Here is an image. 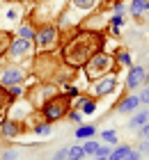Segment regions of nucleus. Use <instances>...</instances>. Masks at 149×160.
Returning <instances> with one entry per match:
<instances>
[{
  "instance_id": "nucleus-1",
  "label": "nucleus",
  "mask_w": 149,
  "mask_h": 160,
  "mask_svg": "<svg viewBox=\"0 0 149 160\" xmlns=\"http://www.w3.org/2000/svg\"><path fill=\"white\" fill-rule=\"evenodd\" d=\"M106 34L101 30H87V28H73V32L60 43V60L67 69H83L85 62L96 50H103Z\"/></svg>"
},
{
  "instance_id": "nucleus-2",
  "label": "nucleus",
  "mask_w": 149,
  "mask_h": 160,
  "mask_svg": "<svg viewBox=\"0 0 149 160\" xmlns=\"http://www.w3.org/2000/svg\"><path fill=\"white\" fill-rule=\"evenodd\" d=\"M117 69H119V67H117V60H115L113 53L96 50V53L85 62L83 73H85V78L89 80V82H94V80H99V78H103V76L113 73V71H117Z\"/></svg>"
},
{
  "instance_id": "nucleus-3",
  "label": "nucleus",
  "mask_w": 149,
  "mask_h": 160,
  "mask_svg": "<svg viewBox=\"0 0 149 160\" xmlns=\"http://www.w3.org/2000/svg\"><path fill=\"white\" fill-rule=\"evenodd\" d=\"M71 110V96H67V94H55V96L46 98L44 103L39 105V112H41V119L48 121V123H55L60 119H64L67 114H69Z\"/></svg>"
},
{
  "instance_id": "nucleus-4",
  "label": "nucleus",
  "mask_w": 149,
  "mask_h": 160,
  "mask_svg": "<svg viewBox=\"0 0 149 160\" xmlns=\"http://www.w3.org/2000/svg\"><path fill=\"white\" fill-rule=\"evenodd\" d=\"M57 43H60V25L57 23L37 25V34H35V50L37 53H55Z\"/></svg>"
},
{
  "instance_id": "nucleus-5",
  "label": "nucleus",
  "mask_w": 149,
  "mask_h": 160,
  "mask_svg": "<svg viewBox=\"0 0 149 160\" xmlns=\"http://www.w3.org/2000/svg\"><path fill=\"white\" fill-rule=\"evenodd\" d=\"M37 55L35 50V41H28V39H21L14 34V39L9 43V48H7L5 53V60L12 62V64H23L25 60H32V57Z\"/></svg>"
},
{
  "instance_id": "nucleus-6",
  "label": "nucleus",
  "mask_w": 149,
  "mask_h": 160,
  "mask_svg": "<svg viewBox=\"0 0 149 160\" xmlns=\"http://www.w3.org/2000/svg\"><path fill=\"white\" fill-rule=\"evenodd\" d=\"M28 73H30V71H28L25 67L7 62L5 67L0 69V85H3L5 89H7V87H12V85H25Z\"/></svg>"
},
{
  "instance_id": "nucleus-7",
  "label": "nucleus",
  "mask_w": 149,
  "mask_h": 160,
  "mask_svg": "<svg viewBox=\"0 0 149 160\" xmlns=\"http://www.w3.org/2000/svg\"><path fill=\"white\" fill-rule=\"evenodd\" d=\"M119 85V78H117V71H113V73L103 76L99 80H94L92 85H89V94H92L94 98H103V96H110Z\"/></svg>"
},
{
  "instance_id": "nucleus-8",
  "label": "nucleus",
  "mask_w": 149,
  "mask_h": 160,
  "mask_svg": "<svg viewBox=\"0 0 149 160\" xmlns=\"http://www.w3.org/2000/svg\"><path fill=\"white\" fill-rule=\"evenodd\" d=\"M147 71H149V69L140 67V64H131V67L126 69L124 87H126V89H138V87L147 85Z\"/></svg>"
},
{
  "instance_id": "nucleus-9",
  "label": "nucleus",
  "mask_w": 149,
  "mask_h": 160,
  "mask_svg": "<svg viewBox=\"0 0 149 160\" xmlns=\"http://www.w3.org/2000/svg\"><path fill=\"white\" fill-rule=\"evenodd\" d=\"M140 108H142L140 94H129V96H124V98L115 105V110H117V112H122V114H133L136 110H140Z\"/></svg>"
},
{
  "instance_id": "nucleus-10",
  "label": "nucleus",
  "mask_w": 149,
  "mask_h": 160,
  "mask_svg": "<svg viewBox=\"0 0 149 160\" xmlns=\"http://www.w3.org/2000/svg\"><path fill=\"white\" fill-rule=\"evenodd\" d=\"M35 34H37V25L32 23V21L23 18V21L19 23V28H16V37L28 39V41H35Z\"/></svg>"
},
{
  "instance_id": "nucleus-11",
  "label": "nucleus",
  "mask_w": 149,
  "mask_h": 160,
  "mask_svg": "<svg viewBox=\"0 0 149 160\" xmlns=\"http://www.w3.org/2000/svg\"><path fill=\"white\" fill-rule=\"evenodd\" d=\"M147 121H149V108H140V110L133 112V117L129 121V128L131 130H138V128H142Z\"/></svg>"
},
{
  "instance_id": "nucleus-12",
  "label": "nucleus",
  "mask_w": 149,
  "mask_h": 160,
  "mask_svg": "<svg viewBox=\"0 0 149 160\" xmlns=\"http://www.w3.org/2000/svg\"><path fill=\"white\" fill-rule=\"evenodd\" d=\"M145 12H149V0H129V14L133 18H140Z\"/></svg>"
},
{
  "instance_id": "nucleus-13",
  "label": "nucleus",
  "mask_w": 149,
  "mask_h": 160,
  "mask_svg": "<svg viewBox=\"0 0 149 160\" xmlns=\"http://www.w3.org/2000/svg\"><path fill=\"white\" fill-rule=\"evenodd\" d=\"M113 55H115L119 69H129L131 64H133V55H131V50H126V48H117Z\"/></svg>"
},
{
  "instance_id": "nucleus-14",
  "label": "nucleus",
  "mask_w": 149,
  "mask_h": 160,
  "mask_svg": "<svg viewBox=\"0 0 149 160\" xmlns=\"http://www.w3.org/2000/svg\"><path fill=\"white\" fill-rule=\"evenodd\" d=\"M96 135V126L94 123H80V126H76V130H73V137L76 140H89V137Z\"/></svg>"
},
{
  "instance_id": "nucleus-15",
  "label": "nucleus",
  "mask_w": 149,
  "mask_h": 160,
  "mask_svg": "<svg viewBox=\"0 0 149 160\" xmlns=\"http://www.w3.org/2000/svg\"><path fill=\"white\" fill-rule=\"evenodd\" d=\"M101 0H69V5L73 9H80V12H94L99 7Z\"/></svg>"
},
{
  "instance_id": "nucleus-16",
  "label": "nucleus",
  "mask_w": 149,
  "mask_h": 160,
  "mask_svg": "<svg viewBox=\"0 0 149 160\" xmlns=\"http://www.w3.org/2000/svg\"><path fill=\"white\" fill-rule=\"evenodd\" d=\"M133 151L131 144H115L113 147V153H110V160H124Z\"/></svg>"
},
{
  "instance_id": "nucleus-17",
  "label": "nucleus",
  "mask_w": 149,
  "mask_h": 160,
  "mask_svg": "<svg viewBox=\"0 0 149 160\" xmlns=\"http://www.w3.org/2000/svg\"><path fill=\"white\" fill-rule=\"evenodd\" d=\"M12 39H14L12 30H0V60H5V53H7V48H9Z\"/></svg>"
},
{
  "instance_id": "nucleus-18",
  "label": "nucleus",
  "mask_w": 149,
  "mask_h": 160,
  "mask_svg": "<svg viewBox=\"0 0 149 160\" xmlns=\"http://www.w3.org/2000/svg\"><path fill=\"white\" fill-rule=\"evenodd\" d=\"M83 158H87L83 151V144H71L67 149V160H83Z\"/></svg>"
},
{
  "instance_id": "nucleus-19",
  "label": "nucleus",
  "mask_w": 149,
  "mask_h": 160,
  "mask_svg": "<svg viewBox=\"0 0 149 160\" xmlns=\"http://www.w3.org/2000/svg\"><path fill=\"white\" fill-rule=\"evenodd\" d=\"M9 103H12V96H9V92L5 89L3 85H0V119L7 114V108H9Z\"/></svg>"
},
{
  "instance_id": "nucleus-20",
  "label": "nucleus",
  "mask_w": 149,
  "mask_h": 160,
  "mask_svg": "<svg viewBox=\"0 0 149 160\" xmlns=\"http://www.w3.org/2000/svg\"><path fill=\"white\" fill-rule=\"evenodd\" d=\"M99 147H101V142H96L94 137H89V140H85L83 142V151H85V156H96V151H99Z\"/></svg>"
},
{
  "instance_id": "nucleus-21",
  "label": "nucleus",
  "mask_w": 149,
  "mask_h": 160,
  "mask_svg": "<svg viewBox=\"0 0 149 160\" xmlns=\"http://www.w3.org/2000/svg\"><path fill=\"white\" fill-rule=\"evenodd\" d=\"M51 126H53V123H48V121L41 119V121L32 123V133H35V135H51V130H53Z\"/></svg>"
},
{
  "instance_id": "nucleus-22",
  "label": "nucleus",
  "mask_w": 149,
  "mask_h": 160,
  "mask_svg": "<svg viewBox=\"0 0 149 160\" xmlns=\"http://www.w3.org/2000/svg\"><path fill=\"white\" fill-rule=\"evenodd\" d=\"M96 108H99V103H96V98L89 94V98L85 101V105H83V110H80V112H83V114H94Z\"/></svg>"
},
{
  "instance_id": "nucleus-23",
  "label": "nucleus",
  "mask_w": 149,
  "mask_h": 160,
  "mask_svg": "<svg viewBox=\"0 0 149 160\" xmlns=\"http://www.w3.org/2000/svg\"><path fill=\"white\" fill-rule=\"evenodd\" d=\"M101 142H106V144H117V130H101Z\"/></svg>"
},
{
  "instance_id": "nucleus-24",
  "label": "nucleus",
  "mask_w": 149,
  "mask_h": 160,
  "mask_svg": "<svg viewBox=\"0 0 149 160\" xmlns=\"http://www.w3.org/2000/svg\"><path fill=\"white\" fill-rule=\"evenodd\" d=\"M62 92L67 94V96L76 98L78 94H80V87H78V85H73V82H62Z\"/></svg>"
},
{
  "instance_id": "nucleus-25",
  "label": "nucleus",
  "mask_w": 149,
  "mask_h": 160,
  "mask_svg": "<svg viewBox=\"0 0 149 160\" xmlns=\"http://www.w3.org/2000/svg\"><path fill=\"white\" fill-rule=\"evenodd\" d=\"M67 119H69L71 123H76V126H80V123H83V112H80V110H73V108H71L69 114H67Z\"/></svg>"
},
{
  "instance_id": "nucleus-26",
  "label": "nucleus",
  "mask_w": 149,
  "mask_h": 160,
  "mask_svg": "<svg viewBox=\"0 0 149 160\" xmlns=\"http://www.w3.org/2000/svg\"><path fill=\"white\" fill-rule=\"evenodd\" d=\"M19 158V151L16 149H5L0 151V160H16Z\"/></svg>"
},
{
  "instance_id": "nucleus-27",
  "label": "nucleus",
  "mask_w": 149,
  "mask_h": 160,
  "mask_svg": "<svg viewBox=\"0 0 149 160\" xmlns=\"http://www.w3.org/2000/svg\"><path fill=\"white\" fill-rule=\"evenodd\" d=\"M110 153H113V144H106V142H103L99 147V151H96V156H103V158H110Z\"/></svg>"
},
{
  "instance_id": "nucleus-28",
  "label": "nucleus",
  "mask_w": 149,
  "mask_h": 160,
  "mask_svg": "<svg viewBox=\"0 0 149 160\" xmlns=\"http://www.w3.org/2000/svg\"><path fill=\"white\" fill-rule=\"evenodd\" d=\"M113 14L115 16H124V2H115L113 5Z\"/></svg>"
},
{
  "instance_id": "nucleus-29",
  "label": "nucleus",
  "mask_w": 149,
  "mask_h": 160,
  "mask_svg": "<svg viewBox=\"0 0 149 160\" xmlns=\"http://www.w3.org/2000/svg\"><path fill=\"white\" fill-rule=\"evenodd\" d=\"M138 151H140L142 156L149 151V140H147V137H145V140H140V144H138Z\"/></svg>"
},
{
  "instance_id": "nucleus-30",
  "label": "nucleus",
  "mask_w": 149,
  "mask_h": 160,
  "mask_svg": "<svg viewBox=\"0 0 149 160\" xmlns=\"http://www.w3.org/2000/svg\"><path fill=\"white\" fill-rule=\"evenodd\" d=\"M67 149H69V147H62V149H60V151H57V153L51 158V160H67Z\"/></svg>"
},
{
  "instance_id": "nucleus-31",
  "label": "nucleus",
  "mask_w": 149,
  "mask_h": 160,
  "mask_svg": "<svg viewBox=\"0 0 149 160\" xmlns=\"http://www.w3.org/2000/svg\"><path fill=\"white\" fill-rule=\"evenodd\" d=\"M140 158H142V153H140V151H138V149H133V151H131V153H129V156H126L124 160H140Z\"/></svg>"
},
{
  "instance_id": "nucleus-32",
  "label": "nucleus",
  "mask_w": 149,
  "mask_h": 160,
  "mask_svg": "<svg viewBox=\"0 0 149 160\" xmlns=\"http://www.w3.org/2000/svg\"><path fill=\"white\" fill-rule=\"evenodd\" d=\"M140 101H142V105H149V89L145 87V92L140 94Z\"/></svg>"
},
{
  "instance_id": "nucleus-33",
  "label": "nucleus",
  "mask_w": 149,
  "mask_h": 160,
  "mask_svg": "<svg viewBox=\"0 0 149 160\" xmlns=\"http://www.w3.org/2000/svg\"><path fill=\"white\" fill-rule=\"evenodd\" d=\"M138 130H140V135H142V137H147V140H149V121L145 123L142 128H138Z\"/></svg>"
},
{
  "instance_id": "nucleus-34",
  "label": "nucleus",
  "mask_w": 149,
  "mask_h": 160,
  "mask_svg": "<svg viewBox=\"0 0 149 160\" xmlns=\"http://www.w3.org/2000/svg\"><path fill=\"white\" fill-rule=\"evenodd\" d=\"M12 2H19V5H25V2H37V0H12Z\"/></svg>"
},
{
  "instance_id": "nucleus-35",
  "label": "nucleus",
  "mask_w": 149,
  "mask_h": 160,
  "mask_svg": "<svg viewBox=\"0 0 149 160\" xmlns=\"http://www.w3.org/2000/svg\"><path fill=\"white\" fill-rule=\"evenodd\" d=\"M92 160H110V158H103V156H94Z\"/></svg>"
},
{
  "instance_id": "nucleus-36",
  "label": "nucleus",
  "mask_w": 149,
  "mask_h": 160,
  "mask_svg": "<svg viewBox=\"0 0 149 160\" xmlns=\"http://www.w3.org/2000/svg\"><path fill=\"white\" fill-rule=\"evenodd\" d=\"M145 87H147V89H149V82H147V85H145Z\"/></svg>"
},
{
  "instance_id": "nucleus-37",
  "label": "nucleus",
  "mask_w": 149,
  "mask_h": 160,
  "mask_svg": "<svg viewBox=\"0 0 149 160\" xmlns=\"http://www.w3.org/2000/svg\"><path fill=\"white\" fill-rule=\"evenodd\" d=\"M117 2H124V0H117Z\"/></svg>"
},
{
  "instance_id": "nucleus-38",
  "label": "nucleus",
  "mask_w": 149,
  "mask_h": 160,
  "mask_svg": "<svg viewBox=\"0 0 149 160\" xmlns=\"http://www.w3.org/2000/svg\"><path fill=\"white\" fill-rule=\"evenodd\" d=\"M147 156H149V151H147Z\"/></svg>"
}]
</instances>
